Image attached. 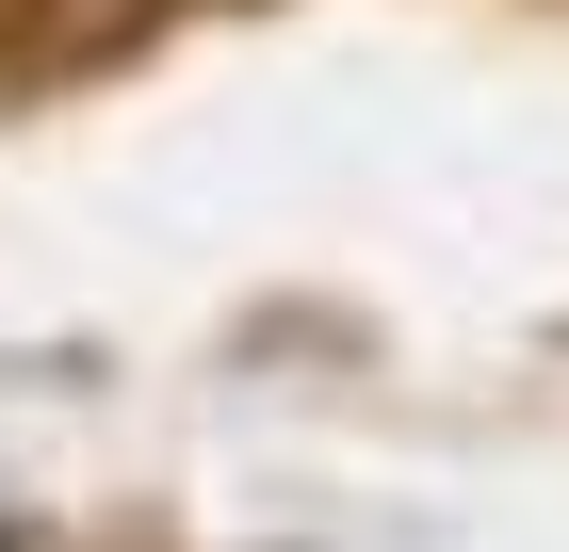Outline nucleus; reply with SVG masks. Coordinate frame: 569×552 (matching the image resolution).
I'll return each instance as SVG.
<instances>
[{"label":"nucleus","instance_id":"f257e3e1","mask_svg":"<svg viewBox=\"0 0 569 552\" xmlns=\"http://www.w3.org/2000/svg\"><path fill=\"white\" fill-rule=\"evenodd\" d=\"M0 552H17V536H0Z\"/></svg>","mask_w":569,"mask_h":552}]
</instances>
